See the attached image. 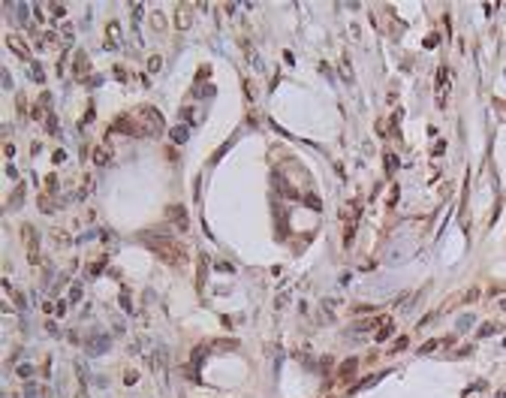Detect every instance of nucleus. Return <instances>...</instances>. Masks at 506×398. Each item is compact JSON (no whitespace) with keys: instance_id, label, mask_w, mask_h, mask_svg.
<instances>
[{"instance_id":"obj_1","label":"nucleus","mask_w":506,"mask_h":398,"mask_svg":"<svg viewBox=\"0 0 506 398\" xmlns=\"http://www.w3.org/2000/svg\"><path fill=\"white\" fill-rule=\"evenodd\" d=\"M105 160H109V148H100V151L94 154V163H97V166H102Z\"/></svg>"},{"instance_id":"obj_2","label":"nucleus","mask_w":506,"mask_h":398,"mask_svg":"<svg viewBox=\"0 0 506 398\" xmlns=\"http://www.w3.org/2000/svg\"><path fill=\"white\" fill-rule=\"evenodd\" d=\"M178 21H181V28H187V9H178Z\"/></svg>"}]
</instances>
